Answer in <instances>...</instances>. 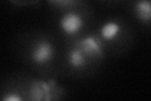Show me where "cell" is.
Wrapping results in <instances>:
<instances>
[{"mask_svg": "<svg viewBox=\"0 0 151 101\" xmlns=\"http://www.w3.org/2000/svg\"><path fill=\"white\" fill-rule=\"evenodd\" d=\"M54 53H55V48L53 43L49 42L48 39H38L32 47L30 57L35 65L43 66L49 63L50 61H53Z\"/></svg>", "mask_w": 151, "mask_h": 101, "instance_id": "cell-1", "label": "cell"}, {"mask_svg": "<svg viewBox=\"0 0 151 101\" xmlns=\"http://www.w3.org/2000/svg\"><path fill=\"white\" fill-rule=\"evenodd\" d=\"M84 25L83 17L76 10L65 12L58 20V27L65 36H76L82 31Z\"/></svg>", "mask_w": 151, "mask_h": 101, "instance_id": "cell-2", "label": "cell"}, {"mask_svg": "<svg viewBox=\"0 0 151 101\" xmlns=\"http://www.w3.org/2000/svg\"><path fill=\"white\" fill-rule=\"evenodd\" d=\"M87 56H101L102 54V46L101 38L96 37H86L77 42V44Z\"/></svg>", "mask_w": 151, "mask_h": 101, "instance_id": "cell-3", "label": "cell"}, {"mask_svg": "<svg viewBox=\"0 0 151 101\" xmlns=\"http://www.w3.org/2000/svg\"><path fill=\"white\" fill-rule=\"evenodd\" d=\"M121 24L116 20H107L100 28V38H102L106 42H111L116 39L121 33Z\"/></svg>", "mask_w": 151, "mask_h": 101, "instance_id": "cell-4", "label": "cell"}, {"mask_svg": "<svg viewBox=\"0 0 151 101\" xmlns=\"http://www.w3.org/2000/svg\"><path fill=\"white\" fill-rule=\"evenodd\" d=\"M135 17L144 24L151 23V0H136L134 5Z\"/></svg>", "mask_w": 151, "mask_h": 101, "instance_id": "cell-5", "label": "cell"}, {"mask_svg": "<svg viewBox=\"0 0 151 101\" xmlns=\"http://www.w3.org/2000/svg\"><path fill=\"white\" fill-rule=\"evenodd\" d=\"M87 54L79 48L78 46L73 47L72 49L68 52V63L73 68H82L87 65Z\"/></svg>", "mask_w": 151, "mask_h": 101, "instance_id": "cell-6", "label": "cell"}, {"mask_svg": "<svg viewBox=\"0 0 151 101\" xmlns=\"http://www.w3.org/2000/svg\"><path fill=\"white\" fill-rule=\"evenodd\" d=\"M3 100H4V101H20V100H23V97H22L20 95L10 94V95H5V96H3Z\"/></svg>", "mask_w": 151, "mask_h": 101, "instance_id": "cell-7", "label": "cell"}, {"mask_svg": "<svg viewBox=\"0 0 151 101\" xmlns=\"http://www.w3.org/2000/svg\"><path fill=\"white\" fill-rule=\"evenodd\" d=\"M49 1L55 4V5H63V4L69 3V0H49Z\"/></svg>", "mask_w": 151, "mask_h": 101, "instance_id": "cell-8", "label": "cell"}]
</instances>
